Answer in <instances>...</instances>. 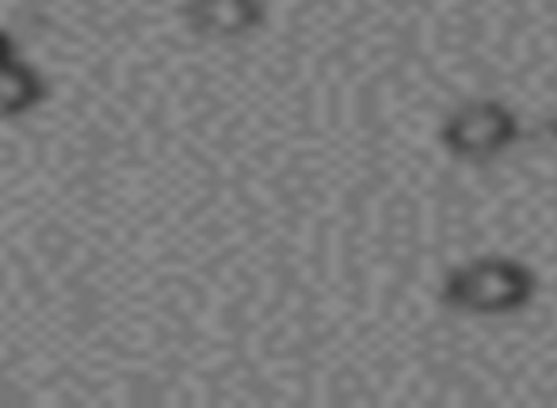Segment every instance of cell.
I'll list each match as a JSON object with an SVG mask.
<instances>
[{"instance_id": "6da1fadb", "label": "cell", "mask_w": 557, "mask_h": 408, "mask_svg": "<svg viewBox=\"0 0 557 408\" xmlns=\"http://www.w3.org/2000/svg\"><path fill=\"white\" fill-rule=\"evenodd\" d=\"M187 12H191L199 32L222 35V39L248 32V27L260 20V4H256V0H195Z\"/></svg>"}, {"instance_id": "7a4b0ae2", "label": "cell", "mask_w": 557, "mask_h": 408, "mask_svg": "<svg viewBox=\"0 0 557 408\" xmlns=\"http://www.w3.org/2000/svg\"><path fill=\"white\" fill-rule=\"evenodd\" d=\"M39 96H42V85L27 65H20L16 58H9V62L0 65V115L32 108Z\"/></svg>"}, {"instance_id": "3957f363", "label": "cell", "mask_w": 557, "mask_h": 408, "mask_svg": "<svg viewBox=\"0 0 557 408\" xmlns=\"http://www.w3.org/2000/svg\"><path fill=\"white\" fill-rule=\"evenodd\" d=\"M9 58H12V39L9 35H0V65L9 62Z\"/></svg>"}]
</instances>
